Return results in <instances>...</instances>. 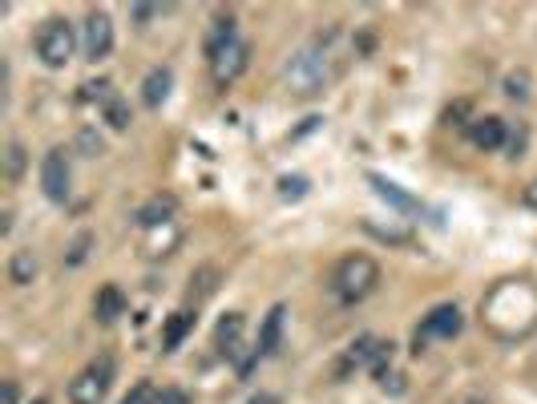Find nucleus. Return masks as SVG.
Returning <instances> with one entry per match:
<instances>
[{
	"label": "nucleus",
	"mask_w": 537,
	"mask_h": 404,
	"mask_svg": "<svg viewBox=\"0 0 537 404\" xmlns=\"http://www.w3.org/2000/svg\"><path fill=\"white\" fill-rule=\"evenodd\" d=\"M206 65H210V77H214V85H219V89L235 85L247 73V65H251V45L235 33V17L231 13L214 21V29L206 37Z\"/></svg>",
	"instance_id": "f257e3e1"
},
{
	"label": "nucleus",
	"mask_w": 537,
	"mask_h": 404,
	"mask_svg": "<svg viewBox=\"0 0 537 404\" xmlns=\"http://www.w3.org/2000/svg\"><path fill=\"white\" fill-rule=\"evenodd\" d=\"M380 283V263L372 255H344L332 271V295L344 303V308H356V303H364Z\"/></svg>",
	"instance_id": "f03ea898"
},
{
	"label": "nucleus",
	"mask_w": 537,
	"mask_h": 404,
	"mask_svg": "<svg viewBox=\"0 0 537 404\" xmlns=\"http://www.w3.org/2000/svg\"><path fill=\"white\" fill-rule=\"evenodd\" d=\"M283 81H287V89L291 93H299V97H315L319 89L328 85V57L319 53V49H299L287 65H283Z\"/></svg>",
	"instance_id": "7ed1b4c3"
},
{
	"label": "nucleus",
	"mask_w": 537,
	"mask_h": 404,
	"mask_svg": "<svg viewBox=\"0 0 537 404\" xmlns=\"http://www.w3.org/2000/svg\"><path fill=\"white\" fill-rule=\"evenodd\" d=\"M33 49H37V57H41L45 69H65V65L73 61L77 33H73V25H69L65 17H49V21L37 29Z\"/></svg>",
	"instance_id": "20e7f679"
},
{
	"label": "nucleus",
	"mask_w": 537,
	"mask_h": 404,
	"mask_svg": "<svg viewBox=\"0 0 537 404\" xmlns=\"http://www.w3.org/2000/svg\"><path fill=\"white\" fill-rule=\"evenodd\" d=\"M110 384H114V360L97 356L69 380V404H101L110 396Z\"/></svg>",
	"instance_id": "39448f33"
},
{
	"label": "nucleus",
	"mask_w": 537,
	"mask_h": 404,
	"mask_svg": "<svg viewBox=\"0 0 537 404\" xmlns=\"http://www.w3.org/2000/svg\"><path fill=\"white\" fill-rule=\"evenodd\" d=\"M388 364H392V344L388 340H380V336H360V340H352L348 344V352L340 356V368H336V376H348V372H376V376H384L388 372Z\"/></svg>",
	"instance_id": "423d86ee"
},
{
	"label": "nucleus",
	"mask_w": 537,
	"mask_h": 404,
	"mask_svg": "<svg viewBox=\"0 0 537 404\" xmlns=\"http://www.w3.org/2000/svg\"><path fill=\"white\" fill-rule=\"evenodd\" d=\"M110 49H114V21H110V13L93 9L81 25V53H85V61H105Z\"/></svg>",
	"instance_id": "0eeeda50"
},
{
	"label": "nucleus",
	"mask_w": 537,
	"mask_h": 404,
	"mask_svg": "<svg viewBox=\"0 0 537 404\" xmlns=\"http://www.w3.org/2000/svg\"><path fill=\"white\" fill-rule=\"evenodd\" d=\"M461 328H465L461 308H457V303H441V308H433L424 316V324L416 328V352L424 348V340H453Z\"/></svg>",
	"instance_id": "6e6552de"
},
{
	"label": "nucleus",
	"mask_w": 537,
	"mask_h": 404,
	"mask_svg": "<svg viewBox=\"0 0 537 404\" xmlns=\"http://www.w3.org/2000/svg\"><path fill=\"white\" fill-rule=\"evenodd\" d=\"M69 182H73L69 154L57 146V150H49V154L41 158V190H45V198L65 202V198H69Z\"/></svg>",
	"instance_id": "1a4fd4ad"
},
{
	"label": "nucleus",
	"mask_w": 537,
	"mask_h": 404,
	"mask_svg": "<svg viewBox=\"0 0 537 404\" xmlns=\"http://www.w3.org/2000/svg\"><path fill=\"white\" fill-rule=\"evenodd\" d=\"M214 348H219L227 360H239V352H243V316L239 312H227L219 320V328H214Z\"/></svg>",
	"instance_id": "9d476101"
},
{
	"label": "nucleus",
	"mask_w": 537,
	"mask_h": 404,
	"mask_svg": "<svg viewBox=\"0 0 537 404\" xmlns=\"http://www.w3.org/2000/svg\"><path fill=\"white\" fill-rule=\"evenodd\" d=\"M469 142L477 146V150H501L505 142H509V130H505V122L501 118H473L469 122Z\"/></svg>",
	"instance_id": "9b49d317"
},
{
	"label": "nucleus",
	"mask_w": 537,
	"mask_h": 404,
	"mask_svg": "<svg viewBox=\"0 0 537 404\" xmlns=\"http://www.w3.org/2000/svg\"><path fill=\"white\" fill-rule=\"evenodd\" d=\"M283 316H287V308H283V303H275V308L267 312V320H263V328H259V344H255V356H259V360H267V356H275V352H279Z\"/></svg>",
	"instance_id": "f8f14e48"
},
{
	"label": "nucleus",
	"mask_w": 537,
	"mask_h": 404,
	"mask_svg": "<svg viewBox=\"0 0 537 404\" xmlns=\"http://www.w3.org/2000/svg\"><path fill=\"white\" fill-rule=\"evenodd\" d=\"M122 312H126V295H122V287H118V283H105V287L97 291V299H93V316H97L101 324H114Z\"/></svg>",
	"instance_id": "ddd939ff"
},
{
	"label": "nucleus",
	"mask_w": 537,
	"mask_h": 404,
	"mask_svg": "<svg viewBox=\"0 0 537 404\" xmlns=\"http://www.w3.org/2000/svg\"><path fill=\"white\" fill-rule=\"evenodd\" d=\"M170 85H174V73L166 69V65H158V69H150L146 73V81H142V101L150 110H158L162 101L170 97Z\"/></svg>",
	"instance_id": "4468645a"
},
{
	"label": "nucleus",
	"mask_w": 537,
	"mask_h": 404,
	"mask_svg": "<svg viewBox=\"0 0 537 404\" xmlns=\"http://www.w3.org/2000/svg\"><path fill=\"white\" fill-rule=\"evenodd\" d=\"M194 324H198V312H190V308H182V312H174L170 320H166V336H162V344H166V352H174L190 332H194Z\"/></svg>",
	"instance_id": "2eb2a0df"
},
{
	"label": "nucleus",
	"mask_w": 537,
	"mask_h": 404,
	"mask_svg": "<svg viewBox=\"0 0 537 404\" xmlns=\"http://www.w3.org/2000/svg\"><path fill=\"white\" fill-rule=\"evenodd\" d=\"M174 207H178L174 194H158V198H150L146 207L138 211V223H142V227H162V223H170Z\"/></svg>",
	"instance_id": "dca6fc26"
},
{
	"label": "nucleus",
	"mask_w": 537,
	"mask_h": 404,
	"mask_svg": "<svg viewBox=\"0 0 537 404\" xmlns=\"http://www.w3.org/2000/svg\"><path fill=\"white\" fill-rule=\"evenodd\" d=\"M33 275H37V255L33 251H17L13 263H9V279L25 287V283H33Z\"/></svg>",
	"instance_id": "f3484780"
},
{
	"label": "nucleus",
	"mask_w": 537,
	"mask_h": 404,
	"mask_svg": "<svg viewBox=\"0 0 537 404\" xmlns=\"http://www.w3.org/2000/svg\"><path fill=\"white\" fill-rule=\"evenodd\" d=\"M105 122H110L114 130H126V126H130V110H126V101H122V97H114L110 106H105Z\"/></svg>",
	"instance_id": "a211bd4d"
},
{
	"label": "nucleus",
	"mask_w": 537,
	"mask_h": 404,
	"mask_svg": "<svg viewBox=\"0 0 537 404\" xmlns=\"http://www.w3.org/2000/svg\"><path fill=\"white\" fill-rule=\"evenodd\" d=\"M372 186H376V194H380V198H392L396 207H404V211L412 207V198H408V194H400L392 182H384V178H376V174H372Z\"/></svg>",
	"instance_id": "6ab92c4d"
},
{
	"label": "nucleus",
	"mask_w": 537,
	"mask_h": 404,
	"mask_svg": "<svg viewBox=\"0 0 537 404\" xmlns=\"http://www.w3.org/2000/svg\"><path fill=\"white\" fill-rule=\"evenodd\" d=\"M505 97L509 101H525L529 97V77L525 73H509L505 77Z\"/></svg>",
	"instance_id": "aec40b11"
},
{
	"label": "nucleus",
	"mask_w": 537,
	"mask_h": 404,
	"mask_svg": "<svg viewBox=\"0 0 537 404\" xmlns=\"http://www.w3.org/2000/svg\"><path fill=\"white\" fill-rule=\"evenodd\" d=\"M89 243H93V235H89V231H81V235L73 239V247H69V255H65V263H69V267H77V263L85 259V251H89Z\"/></svg>",
	"instance_id": "412c9836"
},
{
	"label": "nucleus",
	"mask_w": 537,
	"mask_h": 404,
	"mask_svg": "<svg viewBox=\"0 0 537 404\" xmlns=\"http://www.w3.org/2000/svg\"><path fill=\"white\" fill-rule=\"evenodd\" d=\"M154 392H158V388H154L150 380H138V384L130 388V396H126L122 404H150V400H154Z\"/></svg>",
	"instance_id": "4be33fe9"
},
{
	"label": "nucleus",
	"mask_w": 537,
	"mask_h": 404,
	"mask_svg": "<svg viewBox=\"0 0 537 404\" xmlns=\"http://www.w3.org/2000/svg\"><path fill=\"white\" fill-rule=\"evenodd\" d=\"M150 404H190V392L186 388H162V392H154Z\"/></svg>",
	"instance_id": "5701e85b"
},
{
	"label": "nucleus",
	"mask_w": 537,
	"mask_h": 404,
	"mask_svg": "<svg viewBox=\"0 0 537 404\" xmlns=\"http://www.w3.org/2000/svg\"><path fill=\"white\" fill-rule=\"evenodd\" d=\"M279 194L283 198H303L307 194V182L303 178H279Z\"/></svg>",
	"instance_id": "b1692460"
},
{
	"label": "nucleus",
	"mask_w": 537,
	"mask_h": 404,
	"mask_svg": "<svg viewBox=\"0 0 537 404\" xmlns=\"http://www.w3.org/2000/svg\"><path fill=\"white\" fill-rule=\"evenodd\" d=\"M21 166H25V150L13 142V146H9V178H17V174H21Z\"/></svg>",
	"instance_id": "393cba45"
},
{
	"label": "nucleus",
	"mask_w": 537,
	"mask_h": 404,
	"mask_svg": "<svg viewBox=\"0 0 537 404\" xmlns=\"http://www.w3.org/2000/svg\"><path fill=\"white\" fill-rule=\"evenodd\" d=\"M162 13H170L166 5H138L134 9V21H150V17H162Z\"/></svg>",
	"instance_id": "a878e982"
},
{
	"label": "nucleus",
	"mask_w": 537,
	"mask_h": 404,
	"mask_svg": "<svg viewBox=\"0 0 537 404\" xmlns=\"http://www.w3.org/2000/svg\"><path fill=\"white\" fill-rule=\"evenodd\" d=\"M17 380H5V388H0V404H17Z\"/></svg>",
	"instance_id": "bb28decb"
},
{
	"label": "nucleus",
	"mask_w": 537,
	"mask_h": 404,
	"mask_svg": "<svg viewBox=\"0 0 537 404\" xmlns=\"http://www.w3.org/2000/svg\"><path fill=\"white\" fill-rule=\"evenodd\" d=\"M521 202H525V207H533V211H537V182H529V186L521 190Z\"/></svg>",
	"instance_id": "cd10ccee"
},
{
	"label": "nucleus",
	"mask_w": 537,
	"mask_h": 404,
	"mask_svg": "<svg viewBox=\"0 0 537 404\" xmlns=\"http://www.w3.org/2000/svg\"><path fill=\"white\" fill-rule=\"evenodd\" d=\"M247 404H279V396H271V392H255Z\"/></svg>",
	"instance_id": "c85d7f7f"
},
{
	"label": "nucleus",
	"mask_w": 537,
	"mask_h": 404,
	"mask_svg": "<svg viewBox=\"0 0 537 404\" xmlns=\"http://www.w3.org/2000/svg\"><path fill=\"white\" fill-rule=\"evenodd\" d=\"M29 404H49V400H41V396H37V400H29Z\"/></svg>",
	"instance_id": "c756f323"
}]
</instances>
